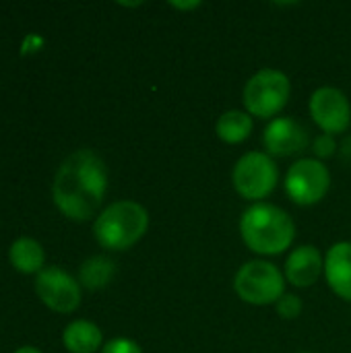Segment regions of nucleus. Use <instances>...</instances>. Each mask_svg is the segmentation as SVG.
Returning <instances> with one entry per match:
<instances>
[{
	"label": "nucleus",
	"instance_id": "obj_23",
	"mask_svg": "<svg viewBox=\"0 0 351 353\" xmlns=\"http://www.w3.org/2000/svg\"><path fill=\"white\" fill-rule=\"evenodd\" d=\"M302 353H310V352H302Z\"/></svg>",
	"mask_w": 351,
	"mask_h": 353
},
{
	"label": "nucleus",
	"instance_id": "obj_1",
	"mask_svg": "<svg viewBox=\"0 0 351 353\" xmlns=\"http://www.w3.org/2000/svg\"><path fill=\"white\" fill-rule=\"evenodd\" d=\"M106 190L108 170L103 159L91 149H79L56 170L52 199L64 217L72 221H87L99 211Z\"/></svg>",
	"mask_w": 351,
	"mask_h": 353
},
{
	"label": "nucleus",
	"instance_id": "obj_21",
	"mask_svg": "<svg viewBox=\"0 0 351 353\" xmlns=\"http://www.w3.org/2000/svg\"><path fill=\"white\" fill-rule=\"evenodd\" d=\"M172 6H176V8H180V10H190V8H197V6H201V2H172Z\"/></svg>",
	"mask_w": 351,
	"mask_h": 353
},
{
	"label": "nucleus",
	"instance_id": "obj_13",
	"mask_svg": "<svg viewBox=\"0 0 351 353\" xmlns=\"http://www.w3.org/2000/svg\"><path fill=\"white\" fill-rule=\"evenodd\" d=\"M62 343L70 353H95L101 343V329L91 321H74L62 333Z\"/></svg>",
	"mask_w": 351,
	"mask_h": 353
},
{
	"label": "nucleus",
	"instance_id": "obj_12",
	"mask_svg": "<svg viewBox=\"0 0 351 353\" xmlns=\"http://www.w3.org/2000/svg\"><path fill=\"white\" fill-rule=\"evenodd\" d=\"M325 279L335 296L351 302V242H337L325 256Z\"/></svg>",
	"mask_w": 351,
	"mask_h": 353
},
{
	"label": "nucleus",
	"instance_id": "obj_11",
	"mask_svg": "<svg viewBox=\"0 0 351 353\" xmlns=\"http://www.w3.org/2000/svg\"><path fill=\"white\" fill-rule=\"evenodd\" d=\"M325 273V259L312 244H302L294 248L285 261V281L294 288H310Z\"/></svg>",
	"mask_w": 351,
	"mask_h": 353
},
{
	"label": "nucleus",
	"instance_id": "obj_6",
	"mask_svg": "<svg viewBox=\"0 0 351 353\" xmlns=\"http://www.w3.org/2000/svg\"><path fill=\"white\" fill-rule=\"evenodd\" d=\"M279 182V168L275 159L263 151H248L244 153L232 172V184L236 192L254 203H263Z\"/></svg>",
	"mask_w": 351,
	"mask_h": 353
},
{
	"label": "nucleus",
	"instance_id": "obj_9",
	"mask_svg": "<svg viewBox=\"0 0 351 353\" xmlns=\"http://www.w3.org/2000/svg\"><path fill=\"white\" fill-rule=\"evenodd\" d=\"M314 124L325 134H341L351 124V105L348 95L335 87H321L310 95L308 103Z\"/></svg>",
	"mask_w": 351,
	"mask_h": 353
},
{
	"label": "nucleus",
	"instance_id": "obj_8",
	"mask_svg": "<svg viewBox=\"0 0 351 353\" xmlns=\"http://www.w3.org/2000/svg\"><path fill=\"white\" fill-rule=\"evenodd\" d=\"M39 300L54 312L68 314L81 306V283L58 267H46L35 277Z\"/></svg>",
	"mask_w": 351,
	"mask_h": 353
},
{
	"label": "nucleus",
	"instance_id": "obj_7",
	"mask_svg": "<svg viewBox=\"0 0 351 353\" xmlns=\"http://www.w3.org/2000/svg\"><path fill=\"white\" fill-rule=\"evenodd\" d=\"M283 184L288 196L296 205L310 207L327 196L331 188V172L317 157H304L290 165Z\"/></svg>",
	"mask_w": 351,
	"mask_h": 353
},
{
	"label": "nucleus",
	"instance_id": "obj_20",
	"mask_svg": "<svg viewBox=\"0 0 351 353\" xmlns=\"http://www.w3.org/2000/svg\"><path fill=\"white\" fill-rule=\"evenodd\" d=\"M39 46H43V39L39 35H29L25 41H23V52H35Z\"/></svg>",
	"mask_w": 351,
	"mask_h": 353
},
{
	"label": "nucleus",
	"instance_id": "obj_17",
	"mask_svg": "<svg viewBox=\"0 0 351 353\" xmlns=\"http://www.w3.org/2000/svg\"><path fill=\"white\" fill-rule=\"evenodd\" d=\"M277 314L281 316V319H285V321H294V319H298L300 314H302V300L298 298V296H294V294H285L277 304Z\"/></svg>",
	"mask_w": 351,
	"mask_h": 353
},
{
	"label": "nucleus",
	"instance_id": "obj_4",
	"mask_svg": "<svg viewBox=\"0 0 351 353\" xmlns=\"http://www.w3.org/2000/svg\"><path fill=\"white\" fill-rule=\"evenodd\" d=\"M292 83L285 72L277 68H263L248 79L242 91L244 108L250 116L273 120L288 105Z\"/></svg>",
	"mask_w": 351,
	"mask_h": 353
},
{
	"label": "nucleus",
	"instance_id": "obj_14",
	"mask_svg": "<svg viewBox=\"0 0 351 353\" xmlns=\"http://www.w3.org/2000/svg\"><path fill=\"white\" fill-rule=\"evenodd\" d=\"M8 261L19 273H39L43 271L46 263V252L41 244L33 238H19L10 244L8 248Z\"/></svg>",
	"mask_w": 351,
	"mask_h": 353
},
{
	"label": "nucleus",
	"instance_id": "obj_19",
	"mask_svg": "<svg viewBox=\"0 0 351 353\" xmlns=\"http://www.w3.org/2000/svg\"><path fill=\"white\" fill-rule=\"evenodd\" d=\"M101 353H143V350L139 347L137 341L126 339V337H118V339L108 341V343L101 347Z\"/></svg>",
	"mask_w": 351,
	"mask_h": 353
},
{
	"label": "nucleus",
	"instance_id": "obj_15",
	"mask_svg": "<svg viewBox=\"0 0 351 353\" xmlns=\"http://www.w3.org/2000/svg\"><path fill=\"white\" fill-rule=\"evenodd\" d=\"M254 122L246 110H228L219 116L215 124L217 137L228 145H240L252 134Z\"/></svg>",
	"mask_w": 351,
	"mask_h": 353
},
{
	"label": "nucleus",
	"instance_id": "obj_22",
	"mask_svg": "<svg viewBox=\"0 0 351 353\" xmlns=\"http://www.w3.org/2000/svg\"><path fill=\"white\" fill-rule=\"evenodd\" d=\"M14 353H41L37 347H31V345H25V347H19Z\"/></svg>",
	"mask_w": 351,
	"mask_h": 353
},
{
	"label": "nucleus",
	"instance_id": "obj_3",
	"mask_svg": "<svg viewBox=\"0 0 351 353\" xmlns=\"http://www.w3.org/2000/svg\"><path fill=\"white\" fill-rule=\"evenodd\" d=\"M149 228V213L141 203L118 201L106 207L95 223L93 236L97 244L112 252H122L132 248Z\"/></svg>",
	"mask_w": 351,
	"mask_h": 353
},
{
	"label": "nucleus",
	"instance_id": "obj_2",
	"mask_svg": "<svg viewBox=\"0 0 351 353\" xmlns=\"http://www.w3.org/2000/svg\"><path fill=\"white\" fill-rule=\"evenodd\" d=\"M240 236L244 244L261 254H283L296 238V223L288 211L269 203L250 205L240 217Z\"/></svg>",
	"mask_w": 351,
	"mask_h": 353
},
{
	"label": "nucleus",
	"instance_id": "obj_5",
	"mask_svg": "<svg viewBox=\"0 0 351 353\" xmlns=\"http://www.w3.org/2000/svg\"><path fill=\"white\" fill-rule=\"evenodd\" d=\"M234 292L242 302L252 306L277 304L285 296V279L273 263L248 261L234 277Z\"/></svg>",
	"mask_w": 351,
	"mask_h": 353
},
{
	"label": "nucleus",
	"instance_id": "obj_16",
	"mask_svg": "<svg viewBox=\"0 0 351 353\" xmlns=\"http://www.w3.org/2000/svg\"><path fill=\"white\" fill-rule=\"evenodd\" d=\"M116 273L114 261L108 256H91L81 265L79 271V283L87 290H101L106 288Z\"/></svg>",
	"mask_w": 351,
	"mask_h": 353
},
{
	"label": "nucleus",
	"instance_id": "obj_10",
	"mask_svg": "<svg viewBox=\"0 0 351 353\" xmlns=\"http://www.w3.org/2000/svg\"><path fill=\"white\" fill-rule=\"evenodd\" d=\"M263 145L271 157H290L308 147V130L294 118L277 116L267 124Z\"/></svg>",
	"mask_w": 351,
	"mask_h": 353
},
{
	"label": "nucleus",
	"instance_id": "obj_18",
	"mask_svg": "<svg viewBox=\"0 0 351 353\" xmlns=\"http://www.w3.org/2000/svg\"><path fill=\"white\" fill-rule=\"evenodd\" d=\"M312 151L317 155L319 161L327 159V157H333L335 151H337V143H335V137L333 134H319L312 143Z\"/></svg>",
	"mask_w": 351,
	"mask_h": 353
}]
</instances>
